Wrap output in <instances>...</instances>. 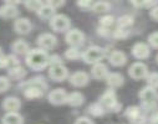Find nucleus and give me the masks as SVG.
<instances>
[{"instance_id":"1","label":"nucleus","mask_w":158,"mask_h":124,"mask_svg":"<svg viewBox=\"0 0 158 124\" xmlns=\"http://www.w3.org/2000/svg\"><path fill=\"white\" fill-rule=\"evenodd\" d=\"M50 56L45 50L41 49H32L26 55V65L34 71H40L49 65Z\"/></svg>"},{"instance_id":"2","label":"nucleus","mask_w":158,"mask_h":124,"mask_svg":"<svg viewBox=\"0 0 158 124\" xmlns=\"http://www.w3.org/2000/svg\"><path fill=\"white\" fill-rule=\"evenodd\" d=\"M103 57H105V50L100 46H90L81 54V58L84 60V62L89 65H96L101 62Z\"/></svg>"},{"instance_id":"3","label":"nucleus","mask_w":158,"mask_h":124,"mask_svg":"<svg viewBox=\"0 0 158 124\" xmlns=\"http://www.w3.org/2000/svg\"><path fill=\"white\" fill-rule=\"evenodd\" d=\"M100 104L105 108V110L107 109V110L117 112L121 108V104L117 102V97L113 90H108L102 94V97L100 98Z\"/></svg>"},{"instance_id":"4","label":"nucleus","mask_w":158,"mask_h":124,"mask_svg":"<svg viewBox=\"0 0 158 124\" xmlns=\"http://www.w3.org/2000/svg\"><path fill=\"white\" fill-rule=\"evenodd\" d=\"M70 19L64 15V14H57V15H54L51 19H50V26L54 31L56 32H65L70 29Z\"/></svg>"},{"instance_id":"5","label":"nucleus","mask_w":158,"mask_h":124,"mask_svg":"<svg viewBox=\"0 0 158 124\" xmlns=\"http://www.w3.org/2000/svg\"><path fill=\"white\" fill-rule=\"evenodd\" d=\"M66 42L71 46V47H80L84 42H85V35L84 32H81L80 30L77 29H72V30H69L66 36Z\"/></svg>"},{"instance_id":"6","label":"nucleus","mask_w":158,"mask_h":124,"mask_svg":"<svg viewBox=\"0 0 158 124\" xmlns=\"http://www.w3.org/2000/svg\"><path fill=\"white\" fill-rule=\"evenodd\" d=\"M49 76H50L51 79H54V81H56V82H61V81H64L65 78H67L69 71H67V68H66L62 63L51 65L50 68H49Z\"/></svg>"},{"instance_id":"7","label":"nucleus","mask_w":158,"mask_h":124,"mask_svg":"<svg viewBox=\"0 0 158 124\" xmlns=\"http://www.w3.org/2000/svg\"><path fill=\"white\" fill-rule=\"evenodd\" d=\"M126 117L128 118V120L131 122V124H143L146 118H144V114L142 113V109L139 107H128L126 109Z\"/></svg>"},{"instance_id":"8","label":"nucleus","mask_w":158,"mask_h":124,"mask_svg":"<svg viewBox=\"0 0 158 124\" xmlns=\"http://www.w3.org/2000/svg\"><path fill=\"white\" fill-rule=\"evenodd\" d=\"M56 42H57L56 37L52 34H49V32L41 34L37 37V45L40 46L41 50H45V51L50 50V49H54L56 46Z\"/></svg>"},{"instance_id":"9","label":"nucleus","mask_w":158,"mask_h":124,"mask_svg":"<svg viewBox=\"0 0 158 124\" xmlns=\"http://www.w3.org/2000/svg\"><path fill=\"white\" fill-rule=\"evenodd\" d=\"M128 74L133 79H142L148 76V68L142 62H135L133 65H131V67L128 70Z\"/></svg>"},{"instance_id":"10","label":"nucleus","mask_w":158,"mask_h":124,"mask_svg":"<svg viewBox=\"0 0 158 124\" xmlns=\"http://www.w3.org/2000/svg\"><path fill=\"white\" fill-rule=\"evenodd\" d=\"M90 76L85 71H76L70 76V83L73 87H84L89 83Z\"/></svg>"},{"instance_id":"11","label":"nucleus","mask_w":158,"mask_h":124,"mask_svg":"<svg viewBox=\"0 0 158 124\" xmlns=\"http://www.w3.org/2000/svg\"><path fill=\"white\" fill-rule=\"evenodd\" d=\"M49 102L54 106H61L67 101V93L62 88H56L49 93Z\"/></svg>"},{"instance_id":"12","label":"nucleus","mask_w":158,"mask_h":124,"mask_svg":"<svg viewBox=\"0 0 158 124\" xmlns=\"http://www.w3.org/2000/svg\"><path fill=\"white\" fill-rule=\"evenodd\" d=\"M132 55L138 60H146L151 55L149 46L144 42H137L132 46Z\"/></svg>"},{"instance_id":"13","label":"nucleus","mask_w":158,"mask_h":124,"mask_svg":"<svg viewBox=\"0 0 158 124\" xmlns=\"http://www.w3.org/2000/svg\"><path fill=\"white\" fill-rule=\"evenodd\" d=\"M31 27H32V25H31L30 20L26 18H20V19L15 20V22H14V29L20 35H27L31 31Z\"/></svg>"},{"instance_id":"14","label":"nucleus","mask_w":158,"mask_h":124,"mask_svg":"<svg viewBox=\"0 0 158 124\" xmlns=\"http://www.w3.org/2000/svg\"><path fill=\"white\" fill-rule=\"evenodd\" d=\"M108 61L114 67H121V66H123L127 62V56L125 55V52L116 50V51L111 52V55L108 57Z\"/></svg>"},{"instance_id":"15","label":"nucleus","mask_w":158,"mask_h":124,"mask_svg":"<svg viewBox=\"0 0 158 124\" xmlns=\"http://www.w3.org/2000/svg\"><path fill=\"white\" fill-rule=\"evenodd\" d=\"M138 97L142 99L143 103H149V102H156L158 98V93L154 88L151 87H144L141 90V92L138 93Z\"/></svg>"},{"instance_id":"16","label":"nucleus","mask_w":158,"mask_h":124,"mask_svg":"<svg viewBox=\"0 0 158 124\" xmlns=\"http://www.w3.org/2000/svg\"><path fill=\"white\" fill-rule=\"evenodd\" d=\"M106 82H107L108 87H111V88H118V87H121V86L123 85L125 78H123V76H122L121 73L112 72V73H108V74H107Z\"/></svg>"},{"instance_id":"17","label":"nucleus","mask_w":158,"mask_h":124,"mask_svg":"<svg viewBox=\"0 0 158 124\" xmlns=\"http://www.w3.org/2000/svg\"><path fill=\"white\" fill-rule=\"evenodd\" d=\"M108 74V68L105 63L102 62H98L96 65L92 66V70H91V76L95 78V79H105Z\"/></svg>"},{"instance_id":"18","label":"nucleus","mask_w":158,"mask_h":124,"mask_svg":"<svg viewBox=\"0 0 158 124\" xmlns=\"http://www.w3.org/2000/svg\"><path fill=\"white\" fill-rule=\"evenodd\" d=\"M19 10L15 6V3H6L4 6L0 8V16L4 19H13L18 16Z\"/></svg>"},{"instance_id":"19","label":"nucleus","mask_w":158,"mask_h":124,"mask_svg":"<svg viewBox=\"0 0 158 124\" xmlns=\"http://www.w3.org/2000/svg\"><path fill=\"white\" fill-rule=\"evenodd\" d=\"M26 88L24 90V96L29 99H37L41 98L44 96V90L37 87V86H32V85H27L26 83Z\"/></svg>"},{"instance_id":"20","label":"nucleus","mask_w":158,"mask_h":124,"mask_svg":"<svg viewBox=\"0 0 158 124\" xmlns=\"http://www.w3.org/2000/svg\"><path fill=\"white\" fill-rule=\"evenodd\" d=\"M21 107V102L16 97H8L3 102V108L9 113V112H18Z\"/></svg>"},{"instance_id":"21","label":"nucleus","mask_w":158,"mask_h":124,"mask_svg":"<svg viewBox=\"0 0 158 124\" xmlns=\"http://www.w3.org/2000/svg\"><path fill=\"white\" fill-rule=\"evenodd\" d=\"M20 66V62L19 60L13 56V55H9V56H2L0 57V68H8V70H11L14 67H18Z\"/></svg>"},{"instance_id":"22","label":"nucleus","mask_w":158,"mask_h":124,"mask_svg":"<svg viewBox=\"0 0 158 124\" xmlns=\"http://www.w3.org/2000/svg\"><path fill=\"white\" fill-rule=\"evenodd\" d=\"M84 102H85V97H84V94H82L81 92L75 91V92L67 94V101H66V103H69L71 107H80Z\"/></svg>"},{"instance_id":"23","label":"nucleus","mask_w":158,"mask_h":124,"mask_svg":"<svg viewBox=\"0 0 158 124\" xmlns=\"http://www.w3.org/2000/svg\"><path fill=\"white\" fill-rule=\"evenodd\" d=\"M3 124H24V120L18 112H9L4 115Z\"/></svg>"},{"instance_id":"24","label":"nucleus","mask_w":158,"mask_h":124,"mask_svg":"<svg viewBox=\"0 0 158 124\" xmlns=\"http://www.w3.org/2000/svg\"><path fill=\"white\" fill-rule=\"evenodd\" d=\"M11 47H13V51L18 55H27V52L30 51L29 44L25 42L24 40H16L15 42L11 45Z\"/></svg>"},{"instance_id":"25","label":"nucleus","mask_w":158,"mask_h":124,"mask_svg":"<svg viewBox=\"0 0 158 124\" xmlns=\"http://www.w3.org/2000/svg\"><path fill=\"white\" fill-rule=\"evenodd\" d=\"M55 9L54 8H51L48 3L46 4H44L43 5V8L40 9V10H39V16H40L41 19H44V20H48V19H51L54 15H55Z\"/></svg>"},{"instance_id":"26","label":"nucleus","mask_w":158,"mask_h":124,"mask_svg":"<svg viewBox=\"0 0 158 124\" xmlns=\"http://www.w3.org/2000/svg\"><path fill=\"white\" fill-rule=\"evenodd\" d=\"M25 74H26V72L21 66H18V67H14V68L9 70V77L11 79H16V81L23 79L25 77Z\"/></svg>"},{"instance_id":"27","label":"nucleus","mask_w":158,"mask_h":124,"mask_svg":"<svg viewBox=\"0 0 158 124\" xmlns=\"http://www.w3.org/2000/svg\"><path fill=\"white\" fill-rule=\"evenodd\" d=\"M91 9L97 14H102V13H107L111 9V5L107 2H97V3H94Z\"/></svg>"},{"instance_id":"28","label":"nucleus","mask_w":158,"mask_h":124,"mask_svg":"<svg viewBox=\"0 0 158 124\" xmlns=\"http://www.w3.org/2000/svg\"><path fill=\"white\" fill-rule=\"evenodd\" d=\"M105 112H106L105 108L100 103H94V104H91L89 107V113L91 115H94V117H101V115L105 114Z\"/></svg>"},{"instance_id":"29","label":"nucleus","mask_w":158,"mask_h":124,"mask_svg":"<svg viewBox=\"0 0 158 124\" xmlns=\"http://www.w3.org/2000/svg\"><path fill=\"white\" fill-rule=\"evenodd\" d=\"M65 57H66L67 60L75 61V60H78V58L81 57V52H80V50L76 49V47H70L69 50H66Z\"/></svg>"},{"instance_id":"30","label":"nucleus","mask_w":158,"mask_h":124,"mask_svg":"<svg viewBox=\"0 0 158 124\" xmlns=\"http://www.w3.org/2000/svg\"><path fill=\"white\" fill-rule=\"evenodd\" d=\"M43 5H44V3L43 2H39V0H30V2H26L25 3V6L27 8V10L36 11V13H39V10L43 8Z\"/></svg>"},{"instance_id":"31","label":"nucleus","mask_w":158,"mask_h":124,"mask_svg":"<svg viewBox=\"0 0 158 124\" xmlns=\"http://www.w3.org/2000/svg\"><path fill=\"white\" fill-rule=\"evenodd\" d=\"M146 78H147L148 87L154 88V90H157V88H158V72L148 73V76H147Z\"/></svg>"},{"instance_id":"32","label":"nucleus","mask_w":158,"mask_h":124,"mask_svg":"<svg viewBox=\"0 0 158 124\" xmlns=\"http://www.w3.org/2000/svg\"><path fill=\"white\" fill-rule=\"evenodd\" d=\"M133 24V18L130 15H123L118 19V27L121 29H127Z\"/></svg>"},{"instance_id":"33","label":"nucleus","mask_w":158,"mask_h":124,"mask_svg":"<svg viewBox=\"0 0 158 124\" xmlns=\"http://www.w3.org/2000/svg\"><path fill=\"white\" fill-rule=\"evenodd\" d=\"M113 22H114V18L111 15H106L100 19V25L101 27H105V29H110V26H112Z\"/></svg>"},{"instance_id":"34","label":"nucleus","mask_w":158,"mask_h":124,"mask_svg":"<svg viewBox=\"0 0 158 124\" xmlns=\"http://www.w3.org/2000/svg\"><path fill=\"white\" fill-rule=\"evenodd\" d=\"M9 87H10V79L8 77L0 76V93L8 91Z\"/></svg>"},{"instance_id":"35","label":"nucleus","mask_w":158,"mask_h":124,"mask_svg":"<svg viewBox=\"0 0 158 124\" xmlns=\"http://www.w3.org/2000/svg\"><path fill=\"white\" fill-rule=\"evenodd\" d=\"M113 36L116 38H126L128 36V31L126 29H121V27H118L117 30H114L113 32Z\"/></svg>"},{"instance_id":"36","label":"nucleus","mask_w":158,"mask_h":124,"mask_svg":"<svg viewBox=\"0 0 158 124\" xmlns=\"http://www.w3.org/2000/svg\"><path fill=\"white\" fill-rule=\"evenodd\" d=\"M148 42L151 44V46L158 49V31L152 32V34L148 36Z\"/></svg>"},{"instance_id":"37","label":"nucleus","mask_w":158,"mask_h":124,"mask_svg":"<svg viewBox=\"0 0 158 124\" xmlns=\"http://www.w3.org/2000/svg\"><path fill=\"white\" fill-rule=\"evenodd\" d=\"M75 124H94V122L87 117H80L76 119Z\"/></svg>"},{"instance_id":"38","label":"nucleus","mask_w":158,"mask_h":124,"mask_svg":"<svg viewBox=\"0 0 158 124\" xmlns=\"http://www.w3.org/2000/svg\"><path fill=\"white\" fill-rule=\"evenodd\" d=\"M77 5L82 9H91L94 3L92 2H77Z\"/></svg>"},{"instance_id":"39","label":"nucleus","mask_w":158,"mask_h":124,"mask_svg":"<svg viewBox=\"0 0 158 124\" xmlns=\"http://www.w3.org/2000/svg\"><path fill=\"white\" fill-rule=\"evenodd\" d=\"M149 16H151L153 20L158 21V5H156L154 8L151 9V11H149Z\"/></svg>"},{"instance_id":"40","label":"nucleus","mask_w":158,"mask_h":124,"mask_svg":"<svg viewBox=\"0 0 158 124\" xmlns=\"http://www.w3.org/2000/svg\"><path fill=\"white\" fill-rule=\"evenodd\" d=\"M48 4L51 6V8H54L55 10L57 9V8H60V6H62L65 3L64 2H48Z\"/></svg>"},{"instance_id":"41","label":"nucleus","mask_w":158,"mask_h":124,"mask_svg":"<svg viewBox=\"0 0 158 124\" xmlns=\"http://www.w3.org/2000/svg\"><path fill=\"white\" fill-rule=\"evenodd\" d=\"M151 123H152V124H158V110L154 112V113L151 115Z\"/></svg>"},{"instance_id":"42","label":"nucleus","mask_w":158,"mask_h":124,"mask_svg":"<svg viewBox=\"0 0 158 124\" xmlns=\"http://www.w3.org/2000/svg\"><path fill=\"white\" fill-rule=\"evenodd\" d=\"M2 56H4V55H3V51H2V49H0V57H2Z\"/></svg>"},{"instance_id":"43","label":"nucleus","mask_w":158,"mask_h":124,"mask_svg":"<svg viewBox=\"0 0 158 124\" xmlns=\"http://www.w3.org/2000/svg\"><path fill=\"white\" fill-rule=\"evenodd\" d=\"M157 63H158V55H157Z\"/></svg>"},{"instance_id":"44","label":"nucleus","mask_w":158,"mask_h":124,"mask_svg":"<svg viewBox=\"0 0 158 124\" xmlns=\"http://www.w3.org/2000/svg\"><path fill=\"white\" fill-rule=\"evenodd\" d=\"M151 124H152V123H151Z\"/></svg>"}]
</instances>
